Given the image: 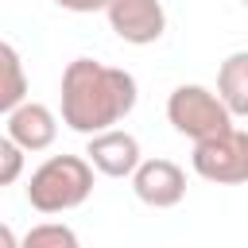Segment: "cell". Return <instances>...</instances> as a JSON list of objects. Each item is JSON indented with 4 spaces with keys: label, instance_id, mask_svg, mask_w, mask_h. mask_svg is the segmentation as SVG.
Wrapping results in <instances>:
<instances>
[{
    "label": "cell",
    "instance_id": "obj_3",
    "mask_svg": "<svg viewBox=\"0 0 248 248\" xmlns=\"http://www.w3.org/2000/svg\"><path fill=\"white\" fill-rule=\"evenodd\" d=\"M194 174L217 186H240L248 182V132L244 128H221L205 140H194Z\"/></svg>",
    "mask_w": 248,
    "mask_h": 248
},
{
    "label": "cell",
    "instance_id": "obj_7",
    "mask_svg": "<svg viewBox=\"0 0 248 248\" xmlns=\"http://www.w3.org/2000/svg\"><path fill=\"white\" fill-rule=\"evenodd\" d=\"M85 159L93 163L97 174L105 178H132V170L140 167L143 151H140V140L124 128H105V132H93L89 143H85Z\"/></svg>",
    "mask_w": 248,
    "mask_h": 248
},
{
    "label": "cell",
    "instance_id": "obj_8",
    "mask_svg": "<svg viewBox=\"0 0 248 248\" xmlns=\"http://www.w3.org/2000/svg\"><path fill=\"white\" fill-rule=\"evenodd\" d=\"M8 136L23 151H46L58 140V116L39 101H19L8 112Z\"/></svg>",
    "mask_w": 248,
    "mask_h": 248
},
{
    "label": "cell",
    "instance_id": "obj_11",
    "mask_svg": "<svg viewBox=\"0 0 248 248\" xmlns=\"http://www.w3.org/2000/svg\"><path fill=\"white\" fill-rule=\"evenodd\" d=\"M19 244L23 248H78V232L62 221H43V225L27 229Z\"/></svg>",
    "mask_w": 248,
    "mask_h": 248
},
{
    "label": "cell",
    "instance_id": "obj_1",
    "mask_svg": "<svg viewBox=\"0 0 248 248\" xmlns=\"http://www.w3.org/2000/svg\"><path fill=\"white\" fill-rule=\"evenodd\" d=\"M136 78L97 58H74L62 70V124L93 136L120 124L136 108Z\"/></svg>",
    "mask_w": 248,
    "mask_h": 248
},
{
    "label": "cell",
    "instance_id": "obj_12",
    "mask_svg": "<svg viewBox=\"0 0 248 248\" xmlns=\"http://www.w3.org/2000/svg\"><path fill=\"white\" fill-rule=\"evenodd\" d=\"M23 159H27V151L4 132L0 136V186H12L23 178Z\"/></svg>",
    "mask_w": 248,
    "mask_h": 248
},
{
    "label": "cell",
    "instance_id": "obj_9",
    "mask_svg": "<svg viewBox=\"0 0 248 248\" xmlns=\"http://www.w3.org/2000/svg\"><path fill=\"white\" fill-rule=\"evenodd\" d=\"M217 97L232 120H248V50H232L217 70Z\"/></svg>",
    "mask_w": 248,
    "mask_h": 248
},
{
    "label": "cell",
    "instance_id": "obj_14",
    "mask_svg": "<svg viewBox=\"0 0 248 248\" xmlns=\"http://www.w3.org/2000/svg\"><path fill=\"white\" fill-rule=\"evenodd\" d=\"M0 248H19V236H16L8 225H0Z\"/></svg>",
    "mask_w": 248,
    "mask_h": 248
},
{
    "label": "cell",
    "instance_id": "obj_6",
    "mask_svg": "<svg viewBox=\"0 0 248 248\" xmlns=\"http://www.w3.org/2000/svg\"><path fill=\"white\" fill-rule=\"evenodd\" d=\"M132 190L151 209H174L186 198V170L174 159H140L132 170Z\"/></svg>",
    "mask_w": 248,
    "mask_h": 248
},
{
    "label": "cell",
    "instance_id": "obj_2",
    "mask_svg": "<svg viewBox=\"0 0 248 248\" xmlns=\"http://www.w3.org/2000/svg\"><path fill=\"white\" fill-rule=\"evenodd\" d=\"M89 194H93V163L85 155H50L27 178V202L46 217L78 209Z\"/></svg>",
    "mask_w": 248,
    "mask_h": 248
},
{
    "label": "cell",
    "instance_id": "obj_5",
    "mask_svg": "<svg viewBox=\"0 0 248 248\" xmlns=\"http://www.w3.org/2000/svg\"><path fill=\"white\" fill-rule=\"evenodd\" d=\"M105 19L112 35L132 46L159 43L167 31V12L159 0H105Z\"/></svg>",
    "mask_w": 248,
    "mask_h": 248
},
{
    "label": "cell",
    "instance_id": "obj_10",
    "mask_svg": "<svg viewBox=\"0 0 248 248\" xmlns=\"http://www.w3.org/2000/svg\"><path fill=\"white\" fill-rule=\"evenodd\" d=\"M19 101H27V74L23 58L12 43L0 39V116H8Z\"/></svg>",
    "mask_w": 248,
    "mask_h": 248
},
{
    "label": "cell",
    "instance_id": "obj_15",
    "mask_svg": "<svg viewBox=\"0 0 248 248\" xmlns=\"http://www.w3.org/2000/svg\"><path fill=\"white\" fill-rule=\"evenodd\" d=\"M244 8H248V0H244Z\"/></svg>",
    "mask_w": 248,
    "mask_h": 248
},
{
    "label": "cell",
    "instance_id": "obj_13",
    "mask_svg": "<svg viewBox=\"0 0 248 248\" xmlns=\"http://www.w3.org/2000/svg\"><path fill=\"white\" fill-rule=\"evenodd\" d=\"M62 12H74V16H89V12H105V0H54Z\"/></svg>",
    "mask_w": 248,
    "mask_h": 248
},
{
    "label": "cell",
    "instance_id": "obj_4",
    "mask_svg": "<svg viewBox=\"0 0 248 248\" xmlns=\"http://www.w3.org/2000/svg\"><path fill=\"white\" fill-rule=\"evenodd\" d=\"M167 120L186 140H205V136H213V132H221V128L232 124L225 101L213 89L194 85V81L170 89V97H167Z\"/></svg>",
    "mask_w": 248,
    "mask_h": 248
}]
</instances>
